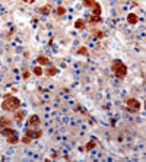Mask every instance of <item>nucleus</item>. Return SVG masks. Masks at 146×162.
Listing matches in <instances>:
<instances>
[{"label": "nucleus", "mask_w": 146, "mask_h": 162, "mask_svg": "<svg viewBox=\"0 0 146 162\" xmlns=\"http://www.w3.org/2000/svg\"><path fill=\"white\" fill-rule=\"evenodd\" d=\"M41 12H42L44 15H48V13H50V12H51V9H50V6H48V5H47V6L41 7Z\"/></svg>", "instance_id": "22"}, {"label": "nucleus", "mask_w": 146, "mask_h": 162, "mask_svg": "<svg viewBox=\"0 0 146 162\" xmlns=\"http://www.w3.org/2000/svg\"><path fill=\"white\" fill-rule=\"evenodd\" d=\"M29 76H31V73H29V72H23V73H22V78H23V79H28Z\"/></svg>", "instance_id": "24"}, {"label": "nucleus", "mask_w": 146, "mask_h": 162, "mask_svg": "<svg viewBox=\"0 0 146 162\" xmlns=\"http://www.w3.org/2000/svg\"><path fill=\"white\" fill-rule=\"evenodd\" d=\"M89 22H91V24H100V22H102V18L92 15V16H89Z\"/></svg>", "instance_id": "16"}, {"label": "nucleus", "mask_w": 146, "mask_h": 162, "mask_svg": "<svg viewBox=\"0 0 146 162\" xmlns=\"http://www.w3.org/2000/svg\"><path fill=\"white\" fill-rule=\"evenodd\" d=\"M37 61H38L40 66H50V60H48V57H45V56H38Z\"/></svg>", "instance_id": "10"}, {"label": "nucleus", "mask_w": 146, "mask_h": 162, "mask_svg": "<svg viewBox=\"0 0 146 162\" xmlns=\"http://www.w3.org/2000/svg\"><path fill=\"white\" fill-rule=\"evenodd\" d=\"M127 22H129L130 25H136L137 22H139V16L136 13H129L127 15Z\"/></svg>", "instance_id": "8"}, {"label": "nucleus", "mask_w": 146, "mask_h": 162, "mask_svg": "<svg viewBox=\"0 0 146 162\" xmlns=\"http://www.w3.org/2000/svg\"><path fill=\"white\" fill-rule=\"evenodd\" d=\"M93 148H95V142H88L85 149H86V152H89V150H92Z\"/></svg>", "instance_id": "21"}, {"label": "nucleus", "mask_w": 146, "mask_h": 162, "mask_svg": "<svg viewBox=\"0 0 146 162\" xmlns=\"http://www.w3.org/2000/svg\"><path fill=\"white\" fill-rule=\"evenodd\" d=\"M92 15H95V16H101V5L98 3V2H96L93 6H92Z\"/></svg>", "instance_id": "12"}, {"label": "nucleus", "mask_w": 146, "mask_h": 162, "mask_svg": "<svg viewBox=\"0 0 146 162\" xmlns=\"http://www.w3.org/2000/svg\"><path fill=\"white\" fill-rule=\"evenodd\" d=\"M40 124H41L40 115H37V114L29 115V118H28V127H38Z\"/></svg>", "instance_id": "4"}, {"label": "nucleus", "mask_w": 146, "mask_h": 162, "mask_svg": "<svg viewBox=\"0 0 146 162\" xmlns=\"http://www.w3.org/2000/svg\"><path fill=\"white\" fill-rule=\"evenodd\" d=\"M95 3H96V0H83V3H82V5H83L85 7H92Z\"/></svg>", "instance_id": "17"}, {"label": "nucleus", "mask_w": 146, "mask_h": 162, "mask_svg": "<svg viewBox=\"0 0 146 162\" xmlns=\"http://www.w3.org/2000/svg\"><path fill=\"white\" fill-rule=\"evenodd\" d=\"M25 134L29 136L31 139H40V137L42 136V130H31V129H28V130L25 131Z\"/></svg>", "instance_id": "6"}, {"label": "nucleus", "mask_w": 146, "mask_h": 162, "mask_svg": "<svg viewBox=\"0 0 146 162\" xmlns=\"http://www.w3.org/2000/svg\"><path fill=\"white\" fill-rule=\"evenodd\" d=\"M111 69H113L114 75L118 79H124L127 76V66L121 61V60H114L113 64H111Z\"/></svg>", "instance_id": "2"}, {"label": "nucleus", "mask_w": 146, "mask_h": 162, "mask_svg": "<svg viewBox=\"0 0 146 162\" xmlns=\"http://www.w3.org/2000/svg\"><path fill=\"white\" fill-rule=\"evenodd\" d=\"M126 105H127V110H129V111H139L140 107H142V104H140L136 98H129V99L126 101Z\"/></svg>", "instance_id": "3"}, {"label": "nucleus", "mask_w": 146, "mask_h": 162, "mask_svg": "<svg viewBox=\"0 0 146 162\" xmlns=\"http://www.w3.org/2000/svg\"><path fill=\"white\" fill-rule=\"evenodd\" d=\"M6 140H8V143H10V145H16V143H19V142H20V140H19V137L16 136V133H15V134L8 136V137H6Z\"/></svg>", "instance_id": "11"}, {"label": "nucleus", "mask_w": 146, "mask_h": 162, "mask_svg": "<svg viewBox=\"0 0 146 162\" xmlns=\"http://www.w3.org/2000/svg\"><path fill=\"white\" fill-rule=\"evenodd\" d=\"M0 133H2L5 137H8V136H10V134H15V130L10 129V127H6V129H3V130H0Z\"/></svg>", "instance_id": "15"}, {"label": "nucleus", "mask_w": 146, "mask_h": 162, "mask_svg": "<svg viewBox=\"0 0 146 162\" xmlns=\"http://www.w3.org/2000/svg\"><path fill=\"white\" fill-rule=\"evenodd\" d=\"M13 118H15V121L20 123L23 118H25V111L20 110V108H18L16 111H13Z\"/></svg>", "instance_id": "5"}, {"label": "nucleus", "mask_w": 146, "mask_h": 162, "mask_svg": "<svg viewBox=\"0 0 146 162\" xmlns=\"http://www.w3.org/2000/svg\"><path fill=\"white\" fill-rule=\"evenodd\" d=\"M20 142H22L23 145H29V143L32 142V139H31L29 136H27V134H25V136H23V137L20 139Z\"/></svg>", "instance_id": "19"}, {"label": "nucleus", "mask_w": 146, "mask_h": 162, "mask_svg": "<svg viewBox=\"0 0 146 162\" xmlns=\"http://www.w3.org/2000/svg\"><path fill=\"white\" fill-rule=\"evenodd\" d=\"M18 108H20V99L15 95H6L2 102V110L6 112H13Z\"/></svg>", "instance_id": "1"}, {"label": "nucleus", "mask_w": 146, "mask_h": 162, "mask_svg": "<svg viewBox=\"0 0 146 162\" xmlns=\"http://www.w3.org/2000/svg\"><path fill=\"white\" fill-rule=\"evenodd\" d=\"M32 73L35 75V76H42V73H44V69H42V66H35L34 69H32Z\"/></svg>", "instance_id": "13"}, {"label": "nucleus", "mask_w": 146, "mask_h": 162, "mask_svg": "<svg viewBox=\"0 0 146 162\" xmlns=\"http://www.w3.org/2000/svg\"><path fill=\"white\" fill-rule=\"evenodd\" d=\"M56 13H57V16H63V15L66 13V7L59 6V7H57V10H56Z\"/></svg>", "instance_id": "20"}, {"label": "nucleus", "mask_w": 146, "mask_h": 162, "mask_svg": "<svg viewBox=\"0 0 146 162\" xmlns=\"http://www.w3.org/2000/svg\"><path fill=\"white\" fill-rule=\"evenodd\" d=\"M10 120L8 117H0V130H3L6 127H10Z\"/></svg>", "instance_id": "9"}, {"label": "nucleus", "mask_w": 146, "mask_h": 162, "mask_svg": "<svg viewBox=\"0 0 146 162\" xmlns=\"http://www.w3.org/2000/svg\"><path fill=\"white\" fill-rule=\"evenodd\" d=\"M22 2H23V3H28V5H31V3H34V2H35V0H22Z\"/></svg>", "instance_id": "25"}, {"label": "nucleus", "mask_w": 146, "mask_h": 162, "mask_svg": "<svg viewBox=\"0 0 146 162\" xmlns=\"http://www.w3.org/2000/svg\"><path fill=\"white\" fill-rule=\"evenodd\" d=\"M76 54H79V56H88V48L86 47H81L79 50H76Z\"/></svg>", "instance_id": "18"}, {"label": "nucleus", "mask_w": 146, "mask_h": 162, "mask_svg": "<svg viewBox=\"0 0 146 162\" xmlns=\"http://www.w3.org/2000/svg\"><path fill=\"white\" fill-rule=\"evenodd\" d=\"M93 35H96V38H104L105 32H102V31H93Z\"/></svg>", "instance_id": "23"}, {"label": "nucleus", "mask_w": 146, "mask_h": 162, "mask_svg": "<svg viewBox=\"0 0 146 162\" xmlns=\"http://www.w3.org/2000/svg\"><path fill=\"white\" fill-rule=\"evenodd\" d=\"M75 28H76V29H85V28H86L85 20H83V19H78V20L75 22Z\"/></svg>", "instance_id": "14"}, {"label": "nucleus", "mask_w": 146, "mask_h": 162, "mask_svg": "<svg viewBox=\"0 0 146 162\" xmlns=\"http://www.w3.org/2000/svg\"><path fill=\"white\" fill-rule=\"evenodd\" d=\"M59 73V69L56 67V66H48L45 70H44V75H47V76H50V78H53V76H56Z\"/></svg>", "instance_id": "7"}]
</instances>
